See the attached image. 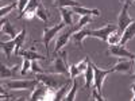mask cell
Masks as SVG:
<instances>
[{
	"label": "cell",
	"mask_w": 135,
	"mask_h": 101,
	"mask_svg": "<svg viewBox=\"0 0 135 101\" xmlns=\"http://www.w3.org/2000/svg\"><path fill=\"white\" fill-rule=\"evenodd\" d=\"M118 30V26L115 24H107L101 28H97V30H88V28H83L80 31H77L76 34H73V41H74V44H77L78 47L83 46V42L85 38L88 37H92V38H97L103 42H107L108 41V37L109 34L115 32Z\"/></svg>",
	"instance_id": "cell-1"
},
{
	"label": "cell",
	"mask_w": 135,
	"mask_h": 101,
	"mask_svg": "<svg viewBox=\"0 0 135 101\" xmlns=\"http://www.w3.org/2000/svg\"><path fill=\"white\" fill-rule=\"evenodd\" d=\"M89 23H93V16H91V15L81 16V19L77 22V24H73L72 27H69L66 31H64L62 34H60V35H58L57 41H55V49H54V51L58 53V51L65 46V44L69 42V39H70V37L73 35V34H76L77 31L83 30V28H84L85 26H88Z\"/></svg>",
	"instance_id": "cell-2"
},
{
	"label": "cell",
	"mask_w": 135,
	"mask_h": 101,
	"mask_svg": "<svg viewBox=\"0 0 135 101\" xmlns=\"http://www.w3.org/2000/svg\"><path fill=\"white\" fill-rule=\"evenodd\" d=\"M37 80L39 82H43L45 85H47L49 88H53V89H58L61 86H64L69 80L72 78L65 74H58V73H37Z\"/></svg>",
	"instance_id": "cell-3"
},
{
	"label": "cell",
	"mask_w": 135,
	"mask_h": 101,
	"mask_svg": "<svg viewBox=\"0 0 135 101\" xmlns=\"http://www.w3.org/2000/svg\"><path fill=\"white\" fill-rule=\"evenodd\" d=\"M3 85L11 90H34L39 81L37 80H3Z\"/></svg>",
	"instance_id": "cell-4"
},
{
	"label": "cell",
	"mask_w": 135,
	"mask_h": 101,
	"mask_svg": "<svg viewBox=\"0 0 135 101\" xmlns=\"http://www.w3.org/2000/svg\"><path fill=\"white\" fill-rule=\"evenodd\" d=\"M92 67H93V74H95V78H93V88H96L100 93H103V84H104V78L114 73L115 69L111 67V69H99V67L92 62Z\"/></svg>",
	"instance_id": "cell-5"
},
{
	"label": "cell",
	"mask_w": 135,
	"mask_h": 101,
	"mask_svg": "<svg viewBox=\"0 0 135 101\" xmlns=\"http://www.w3.org/2000/svg\"><path fill=\"white\" fill-rule=\"evenodd\" d=\"M66 59H68V53L64 50V51H61V54L58 55V57L54 59L53 69H51L50 73H58V74L69 75V66H68Z\"/></svg>",
	"instance_id": "cell-6"
},
{
	"label": "cell",
	"mask_w": 135,
	"mask_h": 101,
	"mask_svg": "<svg viewBox=\"0 0 135 101\" xmlns=\"http://www.w3.org/2000/svg\"><path fill=\"white\" fill-rule=\"evenodd\" d=\"M131 6V3H124L123 4V7H122V11H120V14H119V16H118V30L120 31V32H123L124 31L132 22L135 20V19H132L130 15H128V7Z\"/></svg>",
	"instance_id": "cell-7"
},
{
	"label": "cell",
	"mask_w": 135,
	"mask_h": 101,
	"mask_svg": "<svg viewBox=\"0 0 135 101\" xmlns=\"http://www.w3.org/2000/svg\"><path fill=\"white\" fill-rule=\"evenodd\" d=\"M108 55H112V57H119V58H128L131 61H135V54L130 53L124 46L122 44H109V47L107 50Z\"/></svg>",
	"instance_id": "cell-8"
},
{
	"label": "cell",
	"mask_w": 135,
	"mask_h": 101,
	"mask_svg": "<svg viewBox=\"0 0 135 101\" xmlns=\"http://www.w3.org/2000/svg\"><path fill=\"white\" fill-rule=\"evenodd\" d=\"M66 24L64 23V22H61L60 24H57V26H53V27H45L43 28V37H42V42L45 43V46H46V50H47V53H49V43H50V41L57 35V34L65 27Z\"/></svg>",
	"instance_id": "cell-9"
},
{
	"label": "cell",
	"mask_w": 135,
	"mask_h": 101,
	"mask_svg": "<svg viewBox=\"0 0 135 101\" xmlns=\"http://www.w3.org/2000/svg\"><path fill=\"white\" fill-rule=\"evenodd\" d=\"M41 4V0H30L27 7L25 8V11L22 14L18 15V19H32L35 18V12H37V8Z\"/></svg>",
	"instance_id": "cell-10"
},
{
	"label": "cell",
	"mask_w": 135,
	"mask_h": 101,
	"mask_svg": "<svg viewBox=\"0 0 135 101\" xmlns=\"http://www.w3.org/2000/svg\"><path fill=\"white\" fill-rule=\"evenodd\" d=\"M49 89H50V88H49L47 85H45L43 82H41V84L32 90V93H31V96H30L28 100H31V101H37V100L43 101L45 98H46V94H47V92H49Z\"/></svg>",
	"instance_id": "cell-11"
},
{
	"label": "cell",
	"mask_w": 135,
	"mask_h": 101,
	"mask_svg": "<svg viewBox=\"0 0 135 101\" xmlns=\"http://www.w3.org/2000/svg\"><path fill=\"white\" fill-rule=\"evenodd\" d=\"M2 34L3 35H8L11 39H15L19 32L16 31V28L9 23V20L6 19V18H2Z\"/></svg>",
	"instance_id": "cell-12"
},
{
	"label": "cell",
	"mask_w": 135,
	"mask_h": 101,
	"mask_svg": "<svg viewBox=\"0 0 135 101\" xmlns=\"http://www.w3.org/2000/svg\"><path fill=\"white\" fill-rule=\"evenodd\" d=\"M135 63V61H131L128 58H123L119 59V62L116 63V66H114L115 72H122V73H130V70L132 69V65Z\"/></svg>",
	"instance_id": "cell-13"
},
{
	"label": "cell",
	"mask_w": 135,
	"mask_h": 101,
	"mask_svg": "<svg viewBox=\"0 0 135 101\" xmlns=\"http://www.w3.org/2000/svg\"><path fill=\"white\" fill-rule=\"evenodd\" d=\"M60 9V14H61V18H62V22L72 27L74 23H73V11L70 7H62V8H58Z\"/></svg>",
	"instance_id": "cell-14"
},
{
	"label": "cell",
	"mask_w": 135,
	"mask_h": 101,
	"mask_svg": "<svg viewBox=\"0 0 135 101\" xmlns=\"http://www.w3.org/2000/svg\"><path fill=\"white\" fill-rule=\"evenodd\" d=\"M132 38H135V20L132 22V23L123 31V35H122V39H120V43L122 46H126V43L128 41H131Z\"/></svg>",
	"instance_id": "cell-15"
},
{
	"label": "cell",
	"mask_w": 135,
	"mask_h": 101,
	"mask_svg": "<svg viewBox=\"0 0 135 101\" xmlns=\"http://www.w3.org/2000/svg\"><path fill=\"white\" fill-rule=\"evenodd\" d=\"M72 11L74 14H78V15H81V16H85V15H91V16H99L100 15V11L97 8H85L83 6L80 7H72Z\"/></svg>",
	"instance_id": "cell-16"
},
{
	"label": "cell",
	"mask_w": 135,
	"mask_h": 101,
	"mask_svg": "<svg viewBox=\"0 0 135 101\" xmlns=\"http://www.w3.org/2000/svg\"><path fill=\"white\" fill-rule=\"evenodd\" d=\"M19 66H12L9 69L8 66H6L4 63L0 65V75H2V80H8V78L15 77V73L18 72Z\"/></svg>",
	"instance_id": "cell-17"
},
{
	"label": "cell",
	"mask_w": 135,
	"mask_h": 101,
	"mask_svg": "<svg viewBox=\"0 0 135 101\" xmlns=\"http://www.w3.org/2000/svg\"><path fill=\"white\" fill-rule=\"evenodd\" d=\"M16 43H18L16 38H15V39H11V41H8V42H0V47H2V50L6 53L7 59L11 58V54H12V51L15 50Z\"/></svg>",
	"instance_id": "cell-18"
},
{
	"label": "cell",
	"mask_w": 135,
	"mask_h": 101,
	"mask_svg": "<svg viewBox=\"0 0 135 101\" xmlns=\"http://www.w3.org/2000/svg\"><path fill=\"white\" fill-rule=\"evenodd\" d=\"M19 55H22L23 58H27L30 61H38V59L45 61V59H46L45 55H41L39 53H35L34 50H20L19 51Z\"/></svg>",
	"instance_id": "cell-19"
},
{
	"label": "cell",
	"mask_w": 135,
	"mask_h": 101,
	"mask_svg": "<svg viewBox=\"0 0 135 101\" xmlns=\"http://www.w3.org/2000/svg\"><path fill=\"white\" fill-rule=\"evenodd\" d=\"M54 7L57 8H62V7H80L81 3L77 2V0H53Z\"/></svg>",
	"instance_id": "cell-20"
},
{
	"label": "cell",
	"mask_w": 135,
	"mask_h": 101,
	"mask_svg": "<svg viewBox=\"0 0 135 101\" xmlns=\"http://www.w3.org/2000/svg\"><path fill=\"white\" fill-rule=\"evenodd\" d=\"M93 78H95V74H93V67H92V61L89 59L88 61V67L85 70V88H89L93 82Z\"/></svg>",
	"instance_id": "cell-21"
},
{
	"label": "cell",
	"mask_w": 135,
	"mask_h": 101,
	"mask_svg": "<svg viewBox=\"0 0 135 101\" xmlns=\"http://www.w3.org/2000/svg\"><path fill=\"white\" fill-rule=\"evenodd\" d=\"M35 18L41 19L42 22H45V23H47L49 22V12H47V9L45 8V6L41 3L39 7L37 8V12H35Z\"/></svg>",
	"instance_id": "cell-22"
},
{
	"label": "cell",
	"mask_w": 135,
	"mask_h": 101,
	"mask_svg": "<svg viewBox=\"0 0 135 101\" xmlns=\"http://www.w3.org/2000/svg\"><path fill=\"white\" fill-rule=\"evenodd\" d=\"M26 34H27V31H26V28H23V30H22V31L19 32V35L16 37V41H18V43H16L15 50H14V55H19L20 47H22V44L25 43V39H26Z\"/></svg>",
	"instance_id": "cell-23"
},
{
	"label": "cell",
	"mask_w": 135,
	"mask_h": 101,
	"mask_svg": "<svg viewBox=\"0 0 135 101\" xmlns=\"http://www.w3.org/2000/svg\"><path fill=\"white\" fill-rule=\"evenodd\" d=\"M77 90H78V81H77V78H73L72 89H70L69 92H68V94L65 96V98H64V100H66V101H73V100H74V97H76Z\"/></svg>",
	"instance_id": "cell-24"
},
{
	"label": "cell",
	"mask_w": 135,
	"mask_h": 101,
	"mask_svg": "<svg viewBox=\"0 0 135 101\" xmlns=\"http://www.w3.org/2000/svg\"><path fill=\"white\" fill-rule=\"evenodd\" d=\"M122 35H123V32H120L119 30H116L115 32H112L109 34V37H108V44H119L120 43V39H122Z\"/></svg>",
	"instance_id": "cell-25"
},
{
	"label": "cell",
	"mask_w": 135,
	"mask_h": 101,
	"mask_svg": "<svg viewBox=\"0 0 135 101\" xmlns=\"http://www.w3.org/2000/svg\"><path fill=\"white\" fill-rule=\"evenodd\" d=\"M18 4H16V2H14V3H11L9 6H6V7H2V8H0V15H2V18H4L8 12H9V11H12L15 7H16Z\"/></svg>",
	"instance_id": "cell-26"
},
{
	"label": "cell",
	"mask_w": 135,
	"mask_h": 101,
	"mask_svg": "<svg viewBox=\"0 0 135 101\" xmlns=\"http://www.w3.org/2000/svg\"><path fill=\"white\" fill-rule=\"evenodd\" d=\"M28 69H31V61L27 58H23V63H22V67H20V74H26Z\"/></svg>",
	"instance_id": "cell-27"
},
{
	"label": "cell",
	"mask_w": 135,
	"mask_h": 101,
	"mask_svg": "<svg viewBox=\"0 0 135 101\" xmlns=\"http://www.w3.org/2000/svg\"><path fill=\"white\" fill-rule=\"evenodd\" d=\"M81 74V72H80V69L77 67V65H70V69H69V77L72 78H76L77 75H80Z\"/></svg>",
	"instance_id": "cell-28"
},
{
	"label": "cell",
	"mask_w": 135,
	"mask_h": 101,
	"mask_svg": "<svg viewBox=\"0 0 135 101\" xmlns=\"http://www.w3.org/2000/svg\"><path fill=\"white\" fill-rule=\"evenodd\" d=\"M31 70L34 72V73H46V70H43L42 67L38 65V62L37 61H31Z\"/></svg>",
	"instance_id": "cell-29"
},
{
	"label": "cell",
	"mask_w": 135,
	"mask_h": 101,
	"mask_svg": "<svg viewBox=\"0 0 135 101\" xmlns=\"http://www.w3.org/2000/svg\"><path fill=\"white\" fill-rule=\"evenodd\" d=\"M88 61H89V57H86L85 59H83L81 62H78V63H77V67L80 69V72H81V73H85L86 67H88Z\"/></svg>",
	"instance_id": "cell-30"
},
{
	"label": "cell",
	"mask_w": 135,
	"mask_h": 101,
	"mask_svg": "<svg viewBox=\"0 0 135 101\" xmlns=\"http://www.w3.org/2000/svg\"><path fill=\"white\" fill-rule=\"evenodd\" d=\"M92 100H97V101H101V100H105L104 97H103V94H101L97 89L95 88V89H92Z\"/></svg>",
	"instance_id": "cell-31"
},
{
	"label": "cell",
	"mask_w": 135,
	"mask_h": 101,
	"mask_svg": "<svg viewBox=\"0 0 135 101\" xmlns=\"http://www.w3.org/2000/svg\"><path fill=\"white\" fill-rule=\"evenodd\" d=\"M28 2H30V0H18V9H19V12H20V14L25 11V8L27 7Z\"/></svg>",
	"instance_id": "cell-32"
},
{
	"label": "cell",
	"mask_w": 135,
	"mask_h": 101,
	"mask_svg": "<svg viewBox=\"0 0 135 101\" xmlns=\"http://www.w3.org/2000/svg\"><path fill=\"white\" fill-rule=\"evenodd\" d=\"M131 89H132V92H134V96H135V82L131 85Z\"/></svg>",
	"instance_id": "cell-33"
},
{
	"label": "cell",
	"mask_w": 135,
	"mask_h": 101,
	"mask_svg": "<svg viewBox=\"0 0 135 101\" xmlns=\"http://www.w3.org/2000/svg\"><path fill=\"white\" fill-rule=\"evenodd\" d=\"M122 3H123V4H124V3H131V0H122ZM131 4H132V3H131Z\"/></svg>",
	"instance_id": "cell-34"
},
{
	"label": "cell",
	"mask_w": 135,
	"mask_h": 101,
	"mask_svg": "<svg viewBox=\"0 0 135 101\" xmlns=\"http://www.w3.org/2000/svg\"><path fill=\"white\" fill-rule=\"evenodd\" d=\"M131 100H132V101H135V96H134V97H132V98H131Z\"/></svg>",
	"instance_id": "cell-35"
},
{
	"label": "cell",
	"mask_w": 135,
	"mask_h": 101,
	"mask_svg": "<svg viewBox=\"0 0 135 101\" xmlns=\"http://www.w3.org/2000/svg\"><path fill=\"white\" fill-rule=\"evenodd\" d=\"M132 78H135V72H134V74H132Z\"/></svg>",
	"instance_id": "cell-36"
},
{
	"label": "cell",
	"mask_w": 135,
	"mask_h": 101,
	"mask_svg": "<svg viewBox=\"0 0 135 101\" xmlns=\"http://www.w3.org/2000/svg\"><path fill=\"white\" fill-rule=\"evenodd\" d=\"M132 2H135V0H131V3H132Z\"/></svg>",
	"instance_id": "cell-37"
}]
</instances>
